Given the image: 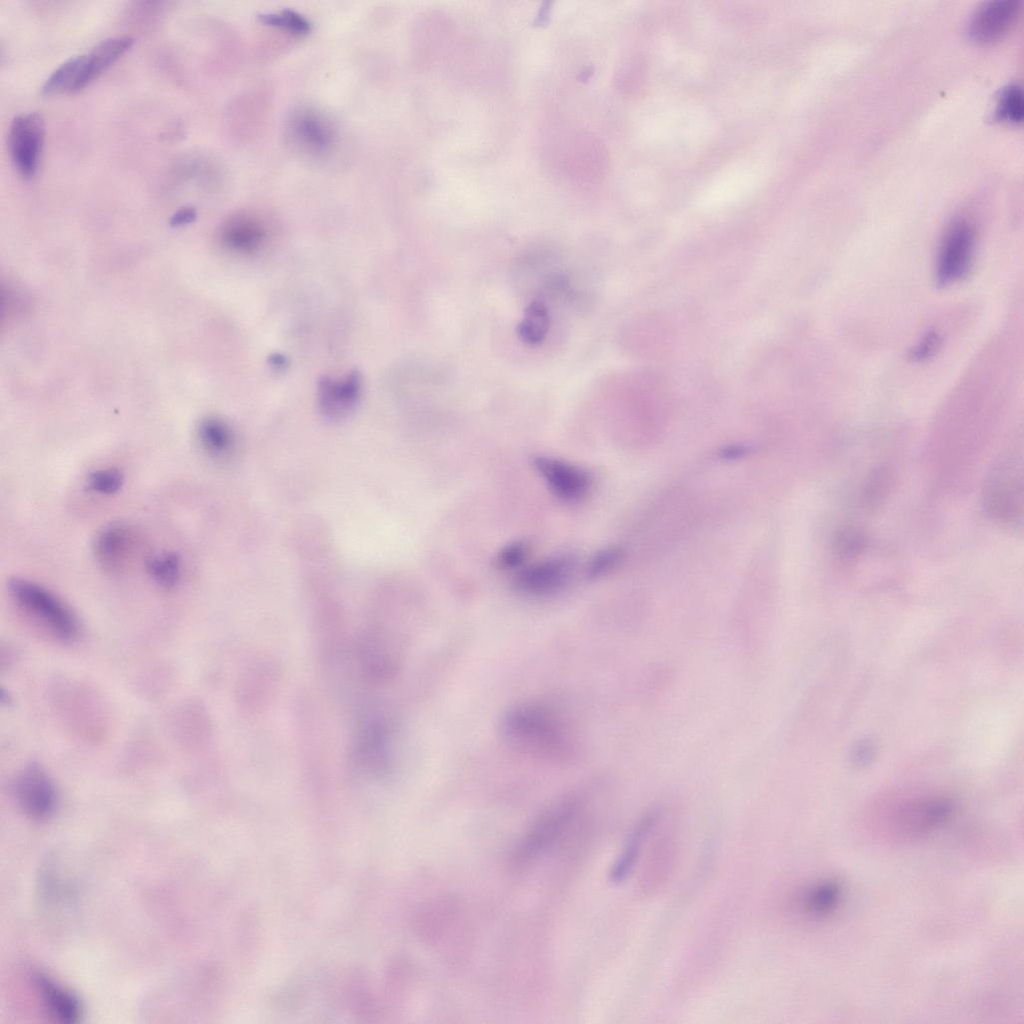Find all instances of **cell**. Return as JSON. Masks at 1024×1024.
<instances>
[{"label": "cell", "instance_id": "1f68e13d", "mask_svg": "<svg viewBox=\"0 0 1024 1024\" xmlns=\"http://www.w3.org/2000/svg\"><path fill=\"white\" fill-rule=\"evenodd\" d=\"M940 345V335L935 331L929 332L924 336L921 342L911 350L909 357L914 362L925 361L936 353Z\"/></svg>", "mask_w": 1024, "mask_h": 1024}, {"label": "cell", "instance_id": "5b68a950", "mask_svg": "<svg viewBox=\"0 0 1024 1024\" xmlns=\"http://www.w3.org/2000/svg\"><path fill=\"white\" fill-rule=\"evenodd\" d=\"M390 726L381 715H363L351 747V764L366 776H384L390 765Z\"/></svg>", "mask_w": 1024, "mask_h": 1024}, {"label": "cell", "instance_id": "52a82bcc", "mask_svg": "<svg viewBox=\"0 0 1024 1024\" xmlns=\"http://www.w3.org/2000/svg\"><path fill=\"white\" fill-rule=\"evenodd\" d=\"M45 138V123L39 112L16 115L9 126L8 150L17 173L32 179L38 171Z\"/></svg>", "mask_w": 1024, "mask_h": 1024}, {"label": "cell", "instance_id": "44dd1931", "mask_svg": "<svg viewBox=\"0 0 1024 1024\" xmlns=\"http://www.w3.org/2000/svg\"><path fill=\"white\" fill-rule=\"evenodd\" d=\"M841 897V884L837 880H824L804 892L800 899L801 910L812 918H823L837 908Z\"/></svg>", "mask_w": 1024, "mask_h": 1024}, {"label": "cell", "instance_id": "d4e9b609", "mask_svg": "<svg viewBox=\"0 0 1024 1024\" xmlns=\"http://www.w3.org/2000/svg\"><path fill=\"white\" fill-rule=\"evenodd\" d=\"M257 18L264 25L279 28L295 35H305L311 31V23L300 13L290 9L261 13Z\"/></svg>", "mask_w": 1024, "mask_h": 1024}, {"label": "cell", "instance_id": "4dcf8cb0", "mask_svg": "<svg viewBox=\"0 0 1024 1024\" xmlns=\"http://www.w3.org/2000/svg\"><path fill=\"white\" fill-rule=\"evenodd\" d=\"M888 487V476L885 472L878 470L868 479L863 492L865 503L872 505L885 495Z\"/></svg>", "mask_w": 1024, "mask_h": 1024}, {"label": "cell", "instance_id": "4316f807", "mask_svg": "<svg viewBox=\"0 0 1024 1024\" xmlns=\"http://www.w3.org/2000/svg\"><path fill=\"white\" fill-rule=\"evenodd\" d=\"M866 545L863 532L855 527H844L834 537V547L838 556L844 560L853 559L862 553Z\"/></svg>", "mask_w": 1024, "mask_h": 1024}, {"label": "cell", "instance_id": "6da1fadb", "mask_svg": "<svg viewBox=\"0 0 1024 1024\" xmlns=\"http://www.w3.org/2000/svg\"><path fill=\"white\" fill-rule=\"evenodd\" d=\"M503 732L512 745L530 754L559 759L573 752V740L564 721L541 704L513 707L504 717Z\"/></svg>", "mask_w": 1024, "mask_h": 1024}, {"label": "cell", "instance_id": "7402d4cb", "mask_svg": "<svg viewBox=\"0 0 1024 1024\" xmlns=\"http://www.w3.org/2000/svg\"><path fill=\"white\" fill-rule=\"evenodd\" d=\"M276 678V668L267 662L257 664L248 672L243 688V701L248 710L258 709L265 703L275 686Z\"/></svg>", "mask_w": 1024, "mask_h": 1024}, {"label": "cell", "instance_id": "3957f363", "mask_svg": "<svg viewBox=\"0 0 1024 1024\" xmlns=\"http://www.w3.org/2000/svg\"><path fill=\"white\" fill-rule=\"evenodd\" d=\"M15 602L44 625L61 641H71L78 633L75 615L56 595L32 581L14 578L9 582Z\"/></svg>", "mask_w": 1024, "mask_h": 1024}, {"label": "cell", "instance_id": "4fadbf2b", "mask_svg": "<svg viewBox=\"0 0 1024 1024\" xmlns=\"http://www.w3.org/2000/svg\"><path fill=\"white\" fill-rule=\"evenodd\" d=\"M1019 12L1018 0L986 2L972 14L968 22V33L977 42L995 41L1011 28Z\"/></svg>", "mask_w": 1024, "mask_h": 1024}, {"label": "cell", "instance_id": "277c9868", "mask_svg": "<svg viewBox=\"0 0 1024 1024\" xmlns=\"http://www.w3.org/2000/svg\"><path fill=\"white\" fill-rule=\"evenodd\" d=\"M285 134L295 151L316 159L333 150L338 136L330 115L313 105L297 106L288 114Z\"/></svg>", "mask_w": 1024, "mask_h": 1024}, {"label": "cell", "instance_id": "5bb4252c", "mask_svg": "<svg viewBox=\"0 0 1024 1024\" xmlns=\"http://www.w3.org/2000/svg\"><path fill=\"white\" fill-rule=\"evenodd\" d=\"M134 530L124 523H113L101 529L93 543V552L99 565L108 572L124 568L135 545Z\"/></svg>", "mask_w": 1024, "mask_h": 1024}, {"label": "cell", "instance_id": "484cf974", "mask_svg": "<svg viewBox=\"0 0 1024 1024\" xmlns=\"http://www.w3.org/2000/svg\"><path fill=\"white\" fill-rule=\"evenodd\" d=\"M996 115L1002 121L1018 124L1024 116V101L1022 89L1017 84L1008 85L1001 93L996 109Z\"/></svg>", "mask_w": 1024, "mask_h": 1024}, {"label": "cell", "instance_id": "e0dca14e", "mask_svg": "<svg viewBox=\"0 0 1024 1024\" xmlns=\"http://www.w3.org/2000/svg\"><path fill=\"white\" fill-rule=\"evenodd\" d=\"M265 236L266 230L262 222L246 213L231 216L220 230L224 246L240 253H251L259 249Z\"/></svg>", "mask_w": 1024, "mask_h": 1024}, {"label": "cell", "instance_id": "603a6c76", "mask_svg": "<svg viewBox=\"0 0 1024 1024\" xmlns=\"http://www.w3.org/2000/svg\"><path fill=\"white\" fill-rule=\"evenodd\" d=\"M146 571L156 584L166 589L173 588L181 578V559L173 552L155 554L147 559Z\"/></svg>", "mask_w": 1024, "mask_h": 1024}, {"label": "cell", "instance_id": "2e32d148", "mask_svg": "<svg viewBox=\"0 0 1024 1024\" xmlns=\"http://www.w3.org/2000/svg\"><path fill=\"white\" fill-rule=\"evenodd\" d=\"M93 82L87 53L72 56L61 63L41 87L44 95L75 94Z\"/></svg>", "mask_w": 1024, "mask_h": 1024}, {"label": "cell", "instance_id": "8fae6325", "mask_svg": "<svg viewBox=\"0 0 1024 1024\" xmlns=\"http://www.w3.org/2000/svg\"><path fill=\"white\" fill-rule=\"evenodd\" d=\"M533 465L550 490L564 501H578L590 489L589 474L576 465L548 456L535 457Z\"/></svg>", "mask_w": 1024, "mask_h": 1024}, {"label": "cell", "instance_id": "83f0119b", "mask_svg": "<svg viewBox=\"0 0 1024 1024\" xmlns=\"http://www.w3.org/2000/svg\"><path fill=\"white\" fill-rule=\"evenodd\" d=\"M124 477L117 468H102L89 474L87 485L90 490L103 495H112L120 490Z\"/></svg>", "mask_w": 1024, "mask_h": 1024}, {"label": "cell", "instance_id": "cb8c5ba5", "mask_svg": "<svg viewBox=\"0 0 1024 1024\" xmlns=\"http://www.w3.org/2000/svg\"><path fill=\"white\" fill-rule=\"evenodd\" d=\"M549 324L550 319L545 306L540 302H532L526 308L517 332L522 341L537 345L544 340Z\"/></svg>", "mask_w": 1024, "mask_h": 1024}, {"label": "cell", "instance_id": "ac0fdd59", "mask_svg": "<svg viewBox=\"0 0 1024 1024\" xmlns=\"http://www.w3.org/2000/svg\"><path fill=\"white\" fill-rule=\"evenodd\" d=\"M197 438L205 453L218 461L230 460L238 448L232 427L216 416L205 417L199 422Z\"/></svg>", "mask_w": 1024, "mask_h": 1024}, {"label": "cell", "instance_id": "f1b7e54d", "mask_svg": "<svg viewBox=\"0 0 1024 1024\" xmlns=\"http://www.w3.org/2000/svg\"><path fill=\"white\" fill-rule=\"evenodd\" d=\"M529 553V545L526 541L517 540L507 544L499 552L497 563L501 568L513 569L521 566Z\"/></svg>", "mask_w": 1024, "mask_h": 1024}, {"label": "cell", "instance_id": "ffe728a7", "mask_svg": "<svg viewBox=\"0 0 1024 1024\" xmlns=\"http://www.w3.org/2000/svg\"><path fill=\"white\" fill-rule=\"evenodd\" d=\"M36 985L49 1012L63 1022H75L82 1015L78 998L44 975L36 977Z\"/></svg>", "mask_w": 1024, "mask_h": 1024}, {"label": "cell", "instance_id": "836d02e7", "mask_svg": "<svg viewBox=\"0 0 1024 1024\" xmlns=\"http://www.w3.org/2000/svg\"><path fill=\"white\" fill-rule=\"evenodd\" d=\"M196 218V210L193 207H183L174 213L170 223L173 226H181L192 222Z\"/></svg>", "mask_w": 1024, "mask_h": 1024}, {"label": "cell", "instance_id": "9a60e30c", "mask_svg": "<svg viewBox=\"0 0 1024 1024\" xmlns=\"http://www.w3.org/2000/svg\"><path fill=\"white\" fill-rule=\"evenodd\" d=\"M361 393V378L352 372L344 379L325 378L319 386V405L330 420H341L353 411Z\"/></svg>", "mask_w": 1024, "mask_h": 1024}, {"label": "cell", "instance_id": "9c48e42d", "mask_svg": "<svg viewBox=\"0 0 1024 1024\" xmlns=\"http://www.w3.org/2000/svg\"><path fill=\"white\" fill-rule=\"evenodd\" d=\"M16 800L33 819L49 817L56 806V792L46 771L37 763L26 765L15 781Z\"/></svg>", "mask_w": 1024, "mask_h": 1024}, {"label": "cell", "instance_id": "8992f818", "mask_svg": "<svg viewBox=\"0 0 1024 1024\" xmlns=\"http://www.w3.org/2000/svg\"><path fill=\"white\" fill-rule=\"evenodd\" d=\"M975 252V231L965 219L954 221L944 234L935 266V281L946 287L967 276Z\"/></svg>", "mask_w": 1024, "mask_h": 1024}, {"label": "cell", "instance_id": "30bf717a", "mask_svg": "<svg viewBox=\"0 0 1024 1024\" xmlns=\"http://www.w3.org/2000/svg\"><path fill=\"white\" fill-rule=\"evenodd\" d=\"M574 568L570 555H557L523 568L515 579L521 593L530 596L549 595L560 590Z\"/></svg>", "mask_w": 1024, "mask_h": 1024}, {"label": "cell", "instance_id": "ba28073f", "mask_svg": "<svg viewBox=\"0 0 1024 1024\" xmlns=\"http://www.w3.org/2000/svg\"><path fill=\"white\" fill-rule=\"evenodd\" d=\"M579 802L569 798L547 810L523 837L515 852L517 863H526L553 845L574 820Z\"/></svg>", "mask_w": 1024, "mask_h": 1024}, {"label": "cell", "instance_id": "d6a6232c", "mask_svg": "<svg viewBox=\"0 0 1024 1024\" xmlns=\"http://www.w3.org/2000/svg\"><path fill=\"white\" fill-rule=\"evenodd\" d=\"M876 753V745L870 739L860 740L851 751V758L855 765L864 766L872 761Z\"/></svg>", "mask_w": 1024, "mask_h": 1024}, {"label": "cell", "instance_id": "f546056e", "mask_svg": "<svg viewBox=\"0 0 1024 1024\" xmlns=\"http://www.w3.org/2000/svg\"><path fill=\"white\" fill-rule=\"evenodd\" d=\"M620 559V551L616 548H607L595 554L587 566V575L590 578H597L608 573Z\"/></svg>", "mask_w": 1024, "mask_h": 1024}, {"label": "cell", "instance_id": "7c38bea8", "mask_svg": "<svg viewBox=\"0 0 1024 1024\" xmlns=\"http://www.w3.org/2000/svg\"><path fill=\"white\" fill-rule=\"evenodd\" d=\"M954 809V802L946 797L920 799L901 807L896 825L906 837H918L946 822Z\"/></svg>", "mask_w": 1024, "mask_h": 1024}, {"label": "cell", "instance_id": "d6986e66", "mask_svg": "<svg viewBox=\"0 0 1024 1024\" xmlns=\"http://www.w3.org/2000/svg\"><path fill=\"white\" fill-rule=\"evenodd\" d=\"M661 814V810L653 809L647 812L635 825L625 847L610 871L612 882H622L633 871L642 852V847L650 833L657 826Z\"/></svg>", "mask_w": 1024, "mask_h": 1024}, {"label": "cell", "instance_id": "7a4b0ae2", "mask_svg": "<svg viewBox=\"0 0 1024 1024\" xmlns=\"http://www.w3.org/2000/svg\"><path fill=\"white\" fill-rule=\"evenodd\" d=\"M983 505L995 522L1011 528L1021 525L1023 477L1017 457H1005L995 465L984 487Z\"/></svg>", "mask_w": 1024, "mask_h": 1024}]
</instances>
